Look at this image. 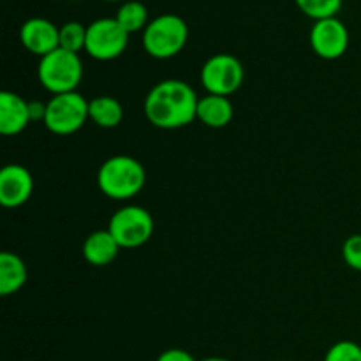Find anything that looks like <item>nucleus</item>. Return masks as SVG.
I'll use <instances>...</instances> for the list:
<instances>
[{
    "mask_svg": "<svg viewBox=\"0 0 361 361\" xmlns=\"http://www.w3.org/2000/svg\"><path fill=\"white\" fill-rule=\"evenodd\" d=\"M196 90L187 81H159L145 97V116L154 127L175 130L187 127L197 118Z\"/></svg>",
    "mask_w": 361,
    "mask_h": 361,
    "instance_id": "obj_1",
    "label": "nucleus"
},
{
    "mask_svg": "<svg viewBox=\"0 0 361 361\" xmlns=\"http://www.w3.org/2000/svg\"><path fill=\"white\" fill-rule=\"evenodd\" d=\"M147 171L137 159L130 155H113L106 159L97 173V187L113 201H127L143 190Z\"/></svg>",
    "mask_w": 361,
    "mask_h": 361,
    "instance_id": "obj_2",
    "label": "nucleus"
},
{
    "mask_svg": "<svg viewBox=\"0 0 361 361\" xmlns=\"http://www.w3.org/2000/svg\"><path fill=\"white\" fill-rule=\"evenodd\" d=\"M189 41V27L178 14H159L143 30V48L152 59L168 60L178 55Z\"/></svg>",
    "mask_w": 361,
    "mask_h": 361,
    "instance_id": "obj_3",
    "label": "nucleus"
},
{
    "mask_svg": "<svg viewBox=\"0 0 361 361\" xmlns=\"http://www.w3.org/2000/svg\"><path fill=\"white\" fill-rule=\"evenodd\" d=\"M37 78L42 88L53 95L76 92L83 80V62L78 53L56 48L39 60Z\"/></svg>",
    "mask_w": 361,
    "mask_h": 361,
    "instance_id": "obj_4",
    "label": "nucleus"
},
{
    "mask_svg": "<svg viewBox=\"0 0 361 361\" xmlns=\"http://www.w3.org/2000/svg\"><path fill=\"white\" fill-rule=\"evenodd\" d=\"M108 231L120 245V249H137L152 238L155 222L150 212L137 204H127L111 215Z\"/></svg>",
    "mask_w": 361,
    "mask_h": 361,
    "instance_id": "obj_5",
    "label": "nucleus"
},
{
    "mask_svg": "<svg viewBox=\"0 0 361 361\" xmlns=\"http://www.w3.org/2000/svg\"><path fill=\"white\" fill-rule=\"evenodd\" d=\"M88 102L80 92L53 95L46 102L44 126L56 136H71L87 123Z\"/></svg>",
    "mask_w": 361,
    "mask_h": 361,
    "instance_id": "obj_6",
    "label": "nucleus"
},
{
    "mask_svg": "<svg viewBox=\"0 0 361 361\" xmlns=\"http://www.w3.org/2000/svg\"><path fill=\"white\" fill-rule=\"evenodd\" d=\"M201 85L207 94L229 95L240 90L245 80V69L240 59L229 53H217L212 55L201 67Z\"/></svg>",
    "mask_w": 361,
    "mask_h": 361,
    "instance_id": "obj_7",
    "label": "nucleus"
},
{
    "mask_svg": "<svg viewBox=\"0 0 361 361\" xmlns=\"http://www.w3.org/2000/svg\"><path fill=\"white\" fill-rule=\"evenodd\" d=\"M129 46V34L115 18H99L87 25L85 51L99 62H109L122 55Z\"/></svg>",
    "mask_w": 361,
    "mask_h": 361,
    "instance_id": "obj_8",
    "label": "nucleus"
},
{
    "mask_svg": "<svg viewBox=\"0 0 361 361\" xmlns=\"http://www.w3.org/2000/svg\"><path fill=\"white\" fill-rule=\"evenodd\" d=\"M310 48L319 59L337 60L348 51L349 30L337 16L314 21L309 34Z\"/></svg>",
    "mask_w": 361,
    "mask_h": 361,
    "instance_id": "obj_9",
    "label": "nucleus"
},
{
    "mask_svg": "<svg viewBox=\"0 0 361 361\" xmlns=\"http://www.w3.org/2000/svg\"><path fill=\"white\" fill-rule=\"evenodd\" d=\"M34 192L32 173L21 164H7L0 171V204L4 208L23 207Z\"/></svg>",
    "mask_w": 361,
    "mask_h": 361,
    "instance_id": "obj_10",
    "label": "nucleus"
},
{
    "mask_svg": "<svg viewBox=\"0 0 361 361\" xmlns=\"http://www.w3.org/2000/svg\"><path fill=\"white\" fill-rule=\"evenodd\" d=\"M20 41L27 51L42 59L60 48V27L46 18H30L21 25Z\"/></svg>",
    "mask_w": 361,
    "mask_h": 361,
    "instance_id": "obj_11",
    "label": "nucleus"
},
{
    "mask_svg": "<svg viewBox=\"0 0 361 361\" xmlns=\"http://www.w3.org/2000/svg\"><path fill=\"white\" fill-rule=\"evenodd\" d=\"M30 122L28 101L14 92H0V133L4 136H18Z\"/></svg>",
    "mask_w": 361,
    "mask_h": 361,
    "instance_id": "obj_12",
    "label": "nucleus"
},
{
    "mask_svg": "<svg viewBox=\"0 0 361 361\" xmlns=\"http://www.w3.org/2000/svg\"><path fill=\"white\" fill-rule=\"evenodd\" d=\"M81 252H83L85 261L88 264L102 268L111 264L118 257L120 245L116 243V240L113 238V235L108 229H101V231H94L88 235Z\"/></svg>",
    "mask_w": 361,
    "mask_h": 361,
    "instance_id": "obj_13",
    "label": "nucleus"
},
{
    "mask_svg": "<svg viewBox=\"0 0 361 361\" xmlns=\"http://www.w3.org/2000/svg\"><path fill=\"white\" fill-rule=\"evenodd\" d=\"M235 115V108L229 97L224 95L207 94L204 97H200L197 102V118L203 126L210 129H222L229 126Z\"/></svg>",
    "mask_w": 361,
    "mask_h": 361,
    "instance_id": "obj_14",
    "label": "nucleus"
},
{
    "mask_svg": "<svg viewBox=\"0 0 361 361\" xmlns=\"http://www.w3.org/2000/svg\"><path fill=\"white\" fill-rule=\"evenodd\" d=\"M27 264L18 254L9 250L0 254V295L11 296L18 293L27 284Z\"/></svg>",
    "mask_w": 361,
    "mask_h": 361,
    "instance_id": "obj_15",
    "label": "nucleus"
},
{
    "mask_svg": "<svg viewBox=\"0 0 361 361\" xmlns=\"http://www.w3.org/2000/svg\"><path fill=\"white\" fill-rule=\"evenodd\" d=\"M88 118L101 129H115L123 120V108L118 99L99 95L88 102Z\"/></svg>",
    "mask_w": 361,
    "mask_h": 361,
    "instance_id": "obj_16",
    "label": "nucleus"
},
{
    "mask_svg": "<svg viewBox=\"0 0 361 361\" xmlns=\"http://www.w3.org/2000/svg\"><path fill=\"white\" fill-rule=\"evenodd\" d=\"M115 20L122 25V28L129 35L145 30L147 25L150 23L147 6L140 0H126V2H122V6L116 11Z\"/></svg>",
    "mask_w": 361,
    "mask_h": 361,
    "instance_id": "obj_17",
    "label": "nucleus"
},
{
    "mask_svg": "<svg viewBox=\"0 0 361 361\" xmlns=\"http://www.w3.org/2000/svg\"><path fill=\"white\" fill-rule=\"evenodd\" d=\"M87 44V27L80 21H67L60 27V48L80 55Z\"/></svg>",
    "mask_w": 361,
    "mask_h": 361,
    "instance_id": "obj_18",
    "label": "nucleus"
},
{
    "mask_svg": "<svg viewBox=\"0 0 361 361\" xmlns=\"http://www.w3.org/2000/svg\"><path fill=\"white\" fill-rule=\"evenodd\" d=\"M298 9L314 21L337 16L342 7V0H295Z\"/></svg>",
    "mask_w": 361,
    "mask_h": 361,
    "instance_id": "obj_19",
    "label": "nucleus"
},
{
    "mask_svg": "<svg viewBox=\"0 0 361 361\" xmlns=\"http://www.w3.org/2000/svg\"><path fill=\"white\" fill-rule=\"evenodd\" d=\"M324 361H361V345L353 341H341L328 349Z\"/></svg>",
    "mask_w": 361,
    "mask_h": 361,
    "instance_id": "obj_20",
    "label": "nucleus"
},
{
    "mask_svg": "<svg viewBox=\"0 0 361 361\" xmlns=\"http://www.w3.org/2000/svg\"><path fill=\"white\" fill-rule=\"evenodd\" d=\"M342 257L351 270L361 274V235H351L342 245Z\"/></svg>",
    "mask_w": 361,
    "mask_h": 361,
    "instance_id": "obj_21",
    "label": "nucleus"
},
{
    "mask_svg": "<svg viewBox=\"0 0 361 361\" xmlns=\"http://www.w3.org/2000/svg\"><path fill=\"white\" fill-rule=\"evenodd\" d=\"M157 361H196L194 356L189 351H183V349H168V351L161 353Z\"/></svg>",
    "mask_w": 361,
    "mask_h": 361,
    "instance_id": "obj_22",
    "label": "nucleus"
},
{
    "mask_svg": "<svg viewBox=\"0 0 361 361\" xmlns=\"http://www.w3.org/2000/svg\"><path fill=\"white\" fill-rule=\"evenodd\" d=\"M28 111H30V120L32 122H39L42 120L44 122V116H46V102L37 101H28Z\"/></svg>",
    "mask_w": 361,
    "mask_h": 361,
    "instance_id": "obj_23",
    "label": "nucleus"
},
{
    "mask_svg": "<svg viewBox=\"0 0 361 361\" xmlns=\"http://www.w3.org/2000/svg\"><path fill=\"white\" fill-rule=\"evenodd\" d=\"M201 361H229L226 358H207V360H201Z\"/></svg>",
    "mask_w": 361,
    "mask_h": 361,
    "instance_id": "obj_24",
    "label": "nucleus"
},
{
    "mask_svg": "<svg viewBox=\"0 0 361 361\" xmlns=\"http://www.w3.org/2000/svg\"><path fill=\"white\" fill-rule=\"evenodd\" d=\"M108 2H126V0H108Z\"/></svg>",
    "mask_w": 361,
    "mask_h": 361,
    "instance_id": "obj_25",
    "label": "nucleus"
},
{
    "mask_svg": "<svg viewBox=\"0 0 361 361\" xmlns=\"http://www.w3.org/2000/svg\"><path fill=\"white\" fill-rule=\"evenodd\" d=\"M284 361H289V360H284Z\"/></svg>",
    "mask_w": 361,
    "mask_h": 361,
    "instance_id": "obj_26",
    "label": "nucleus"
}]
</instances>
